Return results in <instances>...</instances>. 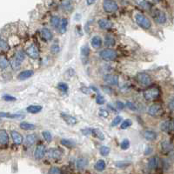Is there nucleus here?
Segmentation results:
<instances>
[{
  "instance_id": "nucleus-41",
  "label": "nucleus",
  "mask_w": 174,
  "mask_h": 174,
  "mask_svg": "<svg viewBox=\"0 0 174 174\" xmlns=\"http://www.w3.org/2000/svg\"><path fill=\"white\" fill-rule=\"evenodd\" d=\"M58 88L63 92H66L68 91V85L65 83H59L58 85Z\"/></svg>"
},
{
  "instance_id": "nucleus-59",
  "label": "nucleus",
  "mask_w": 174,
  "mask_h": 174,
  "mask_svg": "<svg viewBox=\"0 0 174 174\" xmlns=\"http://www.w3.org/2000/svg\"><path fill=\"white\" fill-rule=\"evenodd\" d=\"M151 152V147H147L146 150V152H145V154L146 155H147V154H150Z\"/></svg>"
},
{
  "instance_id": "nucleus-60",
  "label": "nucleus",
  "mask_w": 174,
  "mask_h": 174,
  "mask_svg": "<svg viewBox=\"0 0 174 174\" xmlns=\"http://www.w3.org/2000/svg\"><path fill=\"white\" fill-rule=\"evenodd\" d=\"M154 1H159V0H154Z\"/></svg>"
},
{
  "instance_id": "nucleus-25",
  "label": "nucleus",
  "mask_w": 174,
  "mask_h": 174,
  "mask_svg": "<svg viewBox=\"0 0 174 174\" xmlns=\"http://www.w3.org/2000/svg\"><path fill=\"white\" fill-rule=\"evenodd\" d=\"M91 44L92 45V47L94 48H99L102 45V39L99 36H95L92 38L91 40Z\"/></svg>"
},
{
  "instance_id": "nucleus-50",
  "label": "nucleus",
  "mask_w": 174,
  "mask_h": 174,
  "mask_svg": "<svg viewBox=\"0 0 174 174\" xmlns=\"http://www.w3.org/2000/svg\"><path fill=\"white\" fill-rule=\"evenodd\" d=\"M168 107L172 110V111H174V96L172 97L169 102H168Z\"/></svg>"
},
{
  "instance_id": "nucleus-42",
  "label": "nucleus",
  "mask_w": 174,
  "mask_h": 174,
  "mask_svg": "<svg viewBox=\"0 0 174 174\" xmlns=\"http://www.w3.org/2000/svg\"><path fill=\"white\" fill-rule=\"evenodd\" d=\"M131 124H132V122H131V119H126V120H124V122L122 123V124H121V129L125 130V129L129 128Z\"/></svg>"
},
{
  "instance_id": "nucleus-58",
  "label": "nucleus",
  "mask_w": 174,
  "mask_h": 174,
  "mask_svg": "<svg viewBox=\"0 0 174 174\" xmlns=\"http://www.w3.org/2000/svg\"><path fill=\"white\" fill-rule=\"evenodd\" d=\"M95 1H96V0H86V3H87L88 5H92V4L95 3Z\"/></svg>"
},
{
  "instance_id": "nucleus-29",
  "label": "nucleus",
  "mask_w": 174,
  "mask_h": 174,
  "mask_svg": "<svg viewBox=\"0 0 174 174\" xmlns=\"http://www.w3.org/2000/svg\"><path fill=\"white\" fill-rule=\"evenodd\" d=\"M9 66V61L7 60V58L4 56L0 54V68L1 69H5Z\"/></svg>"
},
{
  "instance_id": "nucleus-17",
  "label": "nucleus",
  "mask_w": 174,
  "mask_h": 174,
  "mask_svg": "<svg viewBox=\"0 0 174 174\" xmlns=\"http://www.w3.org/2000/svg\"><path fill=\"white\" fill-rule=\"evenodd\" d=\"M99 26L103 30H108L112 27V23L107 19H100L99 20Z\"/></svg>"
},
{
  "instance_id": "nucleus-39",
  "label": "nucleus",
  "mask_w": 174,
  "mask_h": 174,
  "mask_svg": "<svg viewBox=\"0 0 174 174\" xmlns=\"http://www.w3.org/2000/svg\"><path fill=\"white\" fill-rule=\"evenodd\" d=\"M62 8L65 11H71V10H72V5L69 1H64L62 3Z\"/></svg>"
},
{
  "instance_id": "nucleus-9",
  "label": "nucleus",
  "mask_w": 174,
  "mask_h": 174,
  "mask_svg": "<svg viewBox=\"0 0 174 174\" xmlns=\"http://www.w3.org/2000/svg\"><path fill=\"white\" fill-rule=\"evenodd\" d=\"M104 81L111 85H119V77L116 75L107 74L104 77Z\"/></svg>"
},
{
  "instance_id": "nucleus-37",
  "label": "nucleus",
  "mask_w": 174,
  "mask_h": 174,
  "mask_svg": "<svg viewBox=\"0 0 174 174\" xmlns=\"http://www.w3.org/2000/svg\"><path fill=\"white\" fill-rule=\"evenodd\" d=\"M99 151H100V154H101L102 156H107V155H109V153H110L111 150H110V148H109L108 146H101Z\"/></svg>"
},
{
  "instance_id": "nucleus-31",
  "label": "nucleus",
  "mask_w": 174,
  "mask_h": 174,
  "mask_svg": "<svg viewBox=\"0 0 174 174\" xmlns=\"http://www.w3.org/2000/svg\"><path fill=\"white\" fill-rule=\"evenodd\" d=\"M20 127H21V129H23L25 131H31V130H34L36 128L35 124H30L27 122H22L20 124Z\"/></svg>"
},
{
  "instance_id": "nucleus-22",
  "label": "nucleus",
  "mask_w": 174,
  "mask_h": 174,
  "mask_svg": "<svg viewBox=\"0 0 174 174\" xmlns=\"http://www.w3.org/2000/svg\"><path fill=\"white\" fill-rule=\"evenodd\" d=\"M41 34H42V37H43L45 40H47V41L52 39L53 35H52L51 31H50L49 29H47V28H43L42 31H41Z\"/></svg>"
},
{
  "instance_id": "nucleus-28",
  "label": "nucleus",
  "mask_w": 174,
  "mask_h": 174,
  "mask_svg": "<svg viewBox=\"0 0 174 174\" xmlns=\"http://www.w3.org/2000/svg\"><path fill=\"white\" fill-rule=\"evenodd\" d=\"M61 144L64 146H65V147H67L69 149H72V148H73V147L76 146L75 142L72 141V140H69V139H62L61 140Z\"/></svg>"
},
{
  "instance_id": "nucleus-8",
  "label": "nucleus",
  "mask_w": 174,
  "mask_h": 174,
  "mask_svg": "<svg viewBox=\"0 0 174 174\" xmlns=\"http://www.w3.org/2000/svg\"><path fill=\"white\" fill-rule=\"evenodd\" d=\"M137 78H138V82H139L140 84L144 85H149L151 83V76L147 74V73H144V72L138 73Z\"/></svg>"
},
{
  "instance_id": "nucleus-21",
  "label": "nucleus",
  "mask_w": 174,
  "mask_h": 174,
  "mask_svg": "<svg viewBox=\"0 0 174 174\" xmlns=\"http://www.w3.org/2000/svg\"><path fill=\"white\" fill-rule=\"evenodd\" d=\"M33 75V72L31 71V70H26V71H24V72H21L18 76V78L19 80H25L29 77H31V76Z\"/></svg>"
},
{
  "instance_id": "nucleus-23",
  "label": "nucleus",
  "mask_w": 174,
  "mask_h": 174,
  "mask_svg": "<svg viewBox=\"0 0 174 174\" xmlns=\"http://www.w3.org/2000/svg\"><path fill=\"white\" fill-rule=\"evenodd\" d=\"M67 25H68V20L66 18H63L61 21H60V24L58 26V29H59V32L61 34H64L66 32V30H67Z\"/></svg>"
},
{
  "instance_id": "nucleus-7",
  "label": "nucleus",
  "mask_w": 174,
  "mask_h": 174,
  "mask_svg": "<svg viewBox=\"0 0 174 174\" xmlns=\"http://www.w3.org/2000/svg\"><path fill=\"white\" fill-rule=\"evenodd\" d=\"M46 153L45 146L44 145H39L37 146V148L34 151V158L36 159H42Z\"/></svg>"
},
{
  "instance_id": "nucleus-35",
  "label": "nucleus",
  "mask_w": 174,
  "mask_h": 174,
  "mask_svg": "<svg viewBox=\"0 0 174 174\" xmlns=\"http://www.w3.org/2000/svg\"><path fill=\"white\" fill-rule=\"evenodd\" d=\"M104 43H105V45L107 46H113L115 45V40L112 36H106L104 39Z\"/></svg>"
},
{
  "instance_id": "nucleus-51",
  "label": "nucleus",
  "mask_w": 174,
  "mask_h": 174,
  "mask_svg": "<svg viewBox=\"0 0 174 174\" xmlns=\"http://www.w3.org/2000/svg\"><path fill=\"white\" fill-rule=\"evenodd\" d=\"M126 105H127V107H128L129 109H131V110H132V111L137 110V107H136L135 104H134L133 103H131V102H127V103H126Z\"/></svg>"
},
{
  "instance_id": "nucleus-6",
  "label": "nucleus",
  "mask_w": 174,
  "mask_h": 174,
  "mask_svg": "<svg viewBox=\"0 0 174 174\" xmlns=\"http://www.w3.org/2000/svg\"><path fill=\"white\" fill-rule=\"evenodd\" d=\"M153 18L159 25H163L166 22V16H165V12H163L158 9L154 10V11H153Z\"/></svg>"
},
{
  "instance_id": "nucleus-15",
  "label": "nucleus",
  "mask_w": 174,
  "mask_h": 174,
  "mask_svg": "<svg viewBox=\"0 0 174 174\" xmlns=\"http://www.w3.org/2000/svg\"><path fill=\"white\" fill-rule=\"evenodd\" d=\"M88 165V160L85 158H78L76 162V166L78 170H83Z\"/></svg>"
},
{
  "instance_id": "nucleus-16",
  "label": "nucleus",
  "mask_w": 174,
  "mask_h": 174,
  "mask_svg": "<svg viewBox=\"0 0 174 174\" xmlns=\"http://www.w3.org/2000/svg\"><path fill=\"white\" fill-rule=\"evenodd\" d=\"M62 118L64 119V120L68 124H71V125H73L77 123V119H75L74 117H72L71 115H68V114H65V113H62L61 114Z\"/></svg>"
},
{
  "instance_id": "nucleus-47",
  "label": "nucleus",
  "mask_w": 174,
  "mask_h": 174,
  "mask_svg": "<svg viewBox=\"0 0 174 174\" xmlns=\"http://www.w3.org/2000/svg\"><path fill=\"white\" fill-rule=\"evenodd\" d=\"M96 102H97V104H104L105 100H104V98L103 96L99 95V96H97V98H96Z\"/></svg>"
},
{
  "instance_id": "nucleus-13",
  "label": "nucleus",
  "mask_w": 174,
  "mask_h": 174,
  "mask_svg": "<svg viewBox=\"0 0 174 174\" xmlns=\"http://www.w3.org/2000/svg\"><path fill=\"white\" fill-rule=\"evenodd\" d=\"M161 150L164 152H170L173 150V145L169 140H164L161 142Z\"/></svg>"
},
{
  "instance_id": "nucleus-34",
  "label": "nucleus",
  "mask_w": 174,
  "mask_h": 174,
  "mask_svg": "<svg viewBox=\"0 0 174 174\" xmlns=\"http://www.w3.org/2000/svg\"><path fill=\"white\" fill-rule=\"evenodd\" d=\"M60 18L58 17V16H53L51 18H50V24L51 25L54 27V28H58L59 26V24H60Z\"/></svg>"
},
{
  "instance_id": "nucleus-48",
  "label": "nucleus",
  "mask_w": 174,
  "mask_h": 174,
  "mask_svg": "<svg viewBox=\"0 0 174 174\" xmlns=\"http://www.w3.org/2000/svg\"><path fill=\"white\" fill-rule=\"evenodd\" d=\"M89 52H90V49L88 48V46H84L82 48V55L84 57H87L89 55Z\"/></svg>"
},
{
  "instance_id": "nucleus-40",
  "label": "nucleus",
  "mask_w": 174,
  "mask_h": 174,
  "mask_svg": "<svg viewBox=\"0 0 174 174\" xmlns=\"http://www.w3.org/2000/svg\"><path fill=\"white\" fill-rule=\"evenodd\" d=\"M42 135H43L44 138L45 139V141H47V142H50V141H51L52 137H51V134H50V131H43V132H42Z\"/></svg>"
},
{
  "instance_id": "nucleus-14",
  "label": "nucleus",
  "mask_w": 174,
  "mask_h": 174,
  "mask_svg": "<svg viewBox=\"0 0 174 174\" xmlns=\"http://www.w3.org/2000/svg\"><path fill=\"white\" fill-rule=\"evenodd\" d=\"M143 135H144V138L148 141H153L157 138V133L153 131H151V130L145 131Z\"/></svg>"
},
{
  "instance_id": "nucleus-30",
  "label": "nucleus",
  "mask_w": 174,
  "mask_h": 174,
  "mask_svg": "<svg viewBox=\"0 0 174 174\" xmlns=\"http://www.w3.org/2000/svg\"><path fill=\"white\" fill-rule=\"evenodd\" d=\"M160 129L161 131L165 132H169L171 131V127H170V120H165L162 124H160Z\"/></svg>"
},
{
  "instance_id": "nucleus-11",
  "label": "nucleus",
  "mask_w": 174,
  "mask_h": 174,
  "mask_svg": "<svg viewBox=\"0 0 174 174\" xmlns=\"http://www.w3.org/2000/svg\"><path fill=\"white\" fill-rule=\"evenodd\" d=\"M26 54L32 59H37L38 58L39 52H38V49L34 45H31L27 50H26Z\"/></svg>"
},
{
  "instance_id": "nucleus-38",
  "label": "nucleus",
  "mask_w": 174,
  "mask_h": 174,
  "mask_svg": "<svg viewBox=\"0 0 174 174\" xmlns=\"http://www.w3.org/2000/svg\"><path fill=\"white\" fill-rule=\"evenodd\" d=\"M0 50H4V51L9 50V45H8L7 42L4 41V40L3 38H0Z\"/></svg>"
},
{
  "instance_id": "nucleus-55",
  "label": "nucleus",
  "mask_w": 174,
  "mask_h": 174,
  "mask_svg": "<svg viewBox=\"0 0 174 174\" xmlns=\"http://www.w3.org/2000/svg\"><path fill=\"white\" fill-rule=\"evenodd\" d=\"M91 132H92V130L91 129H83L82 130V133L84 135H89Z\"/></svg>"
},
{
  "instance_id": "nucleus-33",
  "label": "nucleus",
  "mask_w": 174,
  "mask_h": 174,
  "mask_svg": "<svg viewBox=\"0 0 174 174\" xmlns=\"http://www.w3.org/2000/svg\"><path fill=\"white\" fill-rule=\"evenodd\" d=\"M25 53L22 51V50H18V51H17V53L15 54V57L13 58H15L17 61H18V62H20V63H22L24 60H25Z\"/></svg>"
},
{
  "instance_id": "nucleus-49",
  "label": "nucleus",
  "mask_w": 174,
  "mask_h": 174,
  "mask_svg": "<svg viewBox=\"0 0 174 174\" xmlns=\"http://www.w3.org/2000/svg\"><path fill=\"white\" fill-rule=\"evenodd\" d=\"M2 99L4 101H15V100H17V99L15 97L10 96V95H4V96H3Z\"/></svg>"
},
{
  "instance_id": "nucleus-56",
  "label": "nucleus",
  "mask_w": 174,
  "mask_h": 174,
  "mask_svg": "<svg viewBox=\"0 0 174 174\" xmlns=\"http://www.w3.org/2000/svg\"><path fill=\"white\" fill-rule=\"evenodd\" d=\"M170 127H171V131H174V119L170 120Z\"/></svg>"
},
{
  "instance_id": "nucleus-43",
  "label": "nucleus",
  "mask_w": 174,
  "mask_h": 174,
  "mask_svg": "<svg viewBox=\"0 0 174 174\" xmlns=\"http://www.w3.org/2000/svg\"><path fill=\"white\" fill-rule=\"evenodd\" d=\"M120 147L122 150H127L130 147V141L128 139H124L120 145Z\"/></svg>"
},
{
  "instance_id": "nucleus-18",
  "label": "nucleus",
  "mask_w": 174,
  "mask_h": 174,
  "mask_svg": "<svg viewBox=\"0 0 174 174\" xmlns=\"http://www.w3.org/2000/svg\"><path fill=\"white\" fill-rule=\"evenodd\" d=\"M0 118H8V119H23L24 115L18 114V113H15V114H11L9 112H0Z\"/></svg>"
},
{
  "instance_id": "nucleus-12",
  "label": "nucleus",
  "mask_w": 174,
  "mask_h": 174,
  "mask_svg": "<svg viewBox=\"0 0 174 174\" xmlns=\"http://www.w3.org/2000/svg\"><path fill=\"white\" fill-rule=\"evenodd\" d=\"M11 138H12V139H13V142H14L16 145H20V144L23 143L24 138H23L22 135H21L19 132H18V131H11Z\"/></svg>"
},
{
  "instance_id": "nucleus-27",
  "label": "nucleus",
  "mask_w": 174,
  "mask_h": 174,
  "mask_svg": "<svg viewBox=\"0 0 174 174\" xmlns=\"http://www.w3.org/2000/svg\"><path fill=\"white\" fill-rule=\"evenodd\" d=\"M105 162L103 160V159H99L97 161V163L95 164V169L98 171V172H103L104 169H105Z\"/></svg>"
},
{
  "instance_id": "nucleus-4",
  "label": "nucleus",
  "mask_w": 174,
  "mask_h": 174,
  "mask_svg": "<svg viewBox=\"0 0 174 174\" xmlns=\"http://www.w3.org/2000/svg\"><path fill=\"white\" fill-rule=\"evenodd\" d=\"M117 52L112 49H104L100 52V57L106 61H112L117 58Z\"/></svg>"
},
{
  "instance_id": "nucleus-57",
  "label": "nucleus",
  "mask_w": 174,
  "mask_h": 174,
  "mask_svg": "<svg viewBox=\"0 0 174 174\" xmlns=\"http://www.w3.org/2000/svg\"><path fill=\"white\" fill-rule=\"evenodd\" d=\"M81 91H82L84 93H86V94H88V93L90 92V89H89V88H85V87H83V88L81 89Z\"/></svg>"
},
{
  "instance_id": "nucleus-3",
  "label": "nucleus",
  "mask_w": 174,
  "mask_h": 174,
  "mask_svg": "<svg viewBox=\"0 0 174 174\" xmlns=\"http://www.w3.org/2000/svg\"><path fill=\"white\" fill-rule=\"evenodd\" d=\"M103 9L105 12L112 13L118 11L119 5L114 0H104L103 2Z\"/></svg>"
},
{
  "instance_id": "nucleus-53",
  "label": "nucleus",
  "mask_w": 174,
  "mask_h": 174,
  "mask_svg": "<svg viewBox=\"0 0 174 174\" xmlns=\"http://www.w3.org/2000/svg\"><path fill=\"white\" fill-rule=\"evenodd\" d=\"M129 165V163H127L126 161L118 162V163L116 164V165H117L118 167H123V166H126V165Z\"/></svg>"
},
{
  "instance_id": "nucleus-1",
  "label": "nucleus",
  "mask_w": 174,
  "mask_h": 174,
  "mask_svg": "<svg viewBox=\"0 0 174 174\" xmlns=\"http://www.w3.org/2000/svg\"><path fill=\"white\" fill-rule=\"evenodd\" d=\"M160 95V91L158 87H151L144 92V98L147 101L157 99Z\"/></svg>"
},
{
  "instance_id": "nucleus-54",
  "label": "nucleus",
  "mask_w": 174,
  "mask_h": 174,
  "mask_svg": "<svg viewBox=\"0 0 174 174\" xmlns=\"http://www.w3.org/2000/svg\"><path fill=\"white\" fill-rule=\"evenodd\" d=\"M116 104H117V107H118V109H119V110H123V109L124 108V104H123V103H122V102L117 101Z\"/></svg>"
},
{
  "instance_id": "nucleus-44",
  "label": "nucleus",
  "mask_w": 174,
  "mask_h": 174,
  "mask_svg": "<svg viewBox=\"0 0 174 174\" xmlns=\"http://www.w3.org/2000/svg\"><path fill=\"white\" fill-rule=\"evenodd\" d=\"M121 120H122V117H121V116H117V117L112 120L111 125H112V126H117L118 124L121 122Z\"/></svg>"
},
{
  "instance_id": "nucleus-46",
  "label": "nucleus",
  "mask_w": 174,
  "mask_h": 174,
  "mask_svg": "<svg viewBox=\"0 0 174 174\" xmlns=\"http://www.w3.org/2000/svg\"><path fill=\"white\" fill-rule=\"evenodd\" d=\"M50 50H51V52L52 53H58V50H59V46H58V44H53L52 45H51V47H50Z\"/></svg>"
},
{
  "instance_id": "nucleus-2",
  "label": "nucleus",
  "mask_w": 174,
  "mask_h": 174,
  "mask_svg": "<svg viewBox=\"0 0 174 174\" xmlns=\"http://www.w3.org/2000/svg\"><path fill=\"white\" fill-rule=\"evenodd\" d=\"M135 20H136L137 24L139 25L141 28H143V29L148 30V29L151 28V23L149 18H146V17L145 15H143V14H140V13L136 14V16H135Z\"/></svg>"
},
{
  "instance_id": "nucleus-32",
  "label": "nucleus",
  "mask_w": 174,
  "mask_h": 174,
  "mask_svg": "<svg viewBox=\"0 0 174 174\" xmlns=\"http://www.w3.org/2000/svg\"><path fill=\"white\" fill-rule=\"evenodd\" d=\"M92 133L96 137V138H98L100 140H104V133L99 130V129H92Z\"/></svg>"
},
{
  "instance_id": "nucleus-19",
  "label": "nucleus",
  "mask_w": 174,
  "mask_h": 174,
  "mask_svg": "<svg viewBox=\"0 0 174 174\" xmlns=\"http://www.w3.org/2000/svg\"><path fill=\"white\" fill-rule=\"evenodd\" d=\"M158 164H159L158 158V157H151L149 159V161H148V167L150 169H151V170L155 169V168L158 167Z\"/></svg>"
},
{
  "instance_id": "nucleus-5",
  "label": "nucleus",
  "mask_w": 174,
  "mask_h": 174,
  "mask_svg": "<svg viewBox=\"0 0 174 174\" xmlns=\"http://www.w3.org/2000/svg\"><path fill=\"white\" fill-rule=\"evenodd\" d=\"M163 112H164L163 107L159 104H154L151 105L149 107V110H148L149 115L152 116V117H158L163 114Z\"/></svg>"
},
{
  "instance_id": "nucleus-26",
  "label": "nucleus",
  "mask_w": 174,
  "mask_h": 174,
  "mask_svg": "<svg viewBox=\"0 0 174 174\" xmlns=\"http://www.w3.org/2000/svg\"><path fill=\"white\" fill-rule=\"evenodd\" d=\"M37 138H38V137L36 134H30L25 138V144L27 146H32L37 141Z\"/></svg>"
},
{
  "instance_id": "nucleus-24",
  "label": "nucleus",
  "mask_w": 174,
  "mask_h": 174,
  "mask_svg": "<svg viewBox=\"0 0 174 174\" xmlns=\"http://www.w3.org/2000/svg\"><path fill=\"white\" fill-rule=\"evenodd\" d=\"M27 112L32 114H36L42 111V106L41 105H30L27 107Z\"/></svg>"
},
{
  "instance_id": "nucleus-36",
  "label": "nucleus",
  "mask_w": 174,
  "mask_h": 174,
  "mask_svg": "<svg viewBox=\"0 0 174 174\" xmlns=\"http://www.w3.org/2000/svg\"><path fill=\"white\" fill-rule=\"evenodd\" d=\"M21 64H22V63L17 61L15 58H13V59L11 60V65L12 69H14V70H18V69L20 68V66H21Z\"/></svg>"
},
{
  "instance_id": "nucleus-45",
  "label": "nucleus",
  "mask_w": 174,
  "mask_h": 174,
  "mask_svg": "<svg viewBox=\"0 0 174 174\" xmlns=\"http://www.w3.org/2000/svg\"><path fill=\"white\" fill-rule=\"evenodd\" d=\"M49 174H62V172L58 167H52L49 172Z\"/></svg>"
},
{
  "instance_id": "nucleus-20",
  "label": "nucleus",
  "mask_w": 174,
  "mask_h": 174,
  "mask_svg": "<svg viewBox=\"0 0 174 174\" xmlns=\"http://www.w3.org/2000/svg\"><path fill=\"white\" fill-rule=\"evenodd\" d=\"M9 138L8 134L5 130H0V144L1 145H6L8 144Z\"/></svg>"
},
{
  "instance_id": "nucleus-10",
  "label": "nucleus",
  "mask_w": 174,
  "mask_h": 174,
  "mask_svg": "<svg viewBox=\"0 0 174 174\" xmlns=\"http://www.w3.org/2000/svg\"><path fill=\"white\" fill-rule=\"evenodd\" d=\"M48 158H54V159H58L60 158L62 156V151L58 148H51V149L48 150L46 152Z\"/></svg>"
},
{
  "instance_id": "nucleus-52",
  "label": "nucleus",
  "mask_w": 174,
  "mask_h": 174,
  "mask_svg": "<svg viewBox=\"0 0 174 174\" xmlns=\"http://www.w3.org/2000/svg\"><path fill=\"white\" fill-rule=\"evenodd\" d=\"M99 115L102 116L103 118H107L109 116V113H108V112L106 110H100Z\"/></svg>"
}]
</instances>
